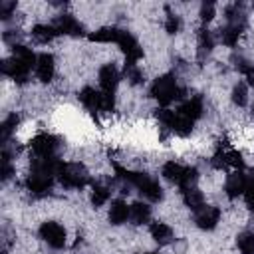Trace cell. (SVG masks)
I'll return each instance as SVG.
<instances>
[{
    "label": "cell",
    "instance_id": "obj_1",
    "mask_svg": "<svg viewBox=\"0 0 254 254\" xmlns=\"http://www.w3.org/2000/svg\"><path fill=\"white\" fill-rule=\"evenodd\" d=\"M115 173H117V179H121L123 183L131 185V187H137L139 192H141L147 200L157 202V200L163 198V189H161V185H159L153 177H149V175H145V173L127 171V169H123L121 165H115Z\"/></svg>",
    "mask_w": 254,
    "mask_h": 254
},
{
    "label": "cell",
    "instance_id": "obj_2",
    "mask_svg": "<svg viewBox=\"0 0 254 254\" xmlns=\"http://www.w3.org/2000/svg\"><path fill=\"white\" fill-rule=\"evenodd\" d=\"M163 177L175 185H179L181 189H189V187H194V181L198 179V173L194 167H185L181 163H175V161H169L163 165L161 169Z\"/></svg>",
    "mask_w": 254,
    "mask_h": 254
},
{
    "label": "cell",
    "instance_id": "obj_3",
    "mask_svg": "<svg viewBox=\"0 0 254 254\" xmlns=\"http://www.w3.org/2000/svg\"><path fill=\"white\" fill-rule=\"evenodd\" d=\"M151 95L161 103V105H169L175 99H181L183 89L179 87L177 79L173 75H161L153 81L151 85Z\"/></svg>",
    "mask_w": 254,
    "mask_h": 254
},
{
    "label": "cell",
    "instance_id": "obj_4",
    "mask_svg": "<svg viewBox=\"0 0 254 254\" xmlns=\"http://www.w3.org/2000/svg\"><path fill=\"white\" fill-rule=\"evenodd\" d=\"M58 179L65 189H81L87 185V171L79 163H62Z\"/></svg>",
    "mask_w": 254,
    "mask_h": 254
},
{
    "label": "cell",
    "instance_id": "obj_5",
    "mask_svg": "<svg viewBox=\"0 0 254 254\" xmlns=\"http://www.w3.org/2000/svg\"><path fill=\"white\" fill-rule=\"evenodd\" d=\"M212 165L216 169L232 167L234 171H238L242 167V155L236 149H232L228 143H222V145H218V149H216V153L212 157Z\"/></svg>",
    "mask_w": 254,
    "mask_h": 254
},
{
    "label": "cell",
    "instance_id": "obj_6",
    "mask_svg": "<svg viewBox=\"0 0 254 254\" xmlns=\"http://www.w3.org/2000/svg\"><path fill=\"white\" fill-rule=\"evenodd\" d=\"M40 238L52 248H62L65 244V228L54 220H48L40 226Z\"/></svg>",
    "mask_w": 254,
    "mask_h": 254
},
{
    "label": "cell",
    "instance_id": "obj_7",
    "mask_svg": "<svg viewBox=\"0 0 254 254\" xmlns=\"http://www.w3.org/2000/svg\"><path fill=\"white\" fill-rule=\"evenodd\" d=\"M115 44H117V46L121 48V52L125 54L127 64H137V62L143 58V50H141V46H139V42L135 40L133 34L121 30V32H119V38H117Z\"/></svg>",
    "mask_w": 254,
    "mask_h": 254
},
{
    "label": "cell",
    "instance_id": "obj_8",
    "mask_svg": "<svg viewBox=\"0 0 254 254\" xmlns=\"http://www.w3.org/2000/svg\"><path fill=\"white\" fill-rule=\"evenodd\" d=\"M30 147L36 153V157H56L58 139L50 133H38L36 137H32Z\"/></svg>",
    "mask_w": 254,
    "mask_h": 254
},
{
    "label": "cell",
    "instance_id": "obj_9",
    "mask_svg": "<svg viewBox=\"0 0 254 254\" xmlns=\"http://www.w3.org/2000/svg\"><path fill=\"white\" fill-rule=\"evenodd\" d=\"M2 73L8 75V77H12V79L18 81V83H24V81L28 79L30 67L24 65L20 60H16V58L12 56L10 60H4V62H2Z\"/></svg>",
    "mask_w": 254,
    "mask_h": 254
},
{
    "label": "cell",
    "instance_id": "obj_10",
    "mask_svg": "<svg viewBox=\"0 0 254 254\" xmlns=\"http://www.w3.org/2000/svg\"><path fill=\"white\" fill-rule=\"evenodd\" d=\"M52 183H54V177L50 175H42V173H30L28 179H26V189L32 192V194H46L50 192L52 189Z\"/></svg>",
    "mask_w": 254,
    "mask_h": 254
},
{
    "label": "cell",
    "instance_id": "obj_11",
    "mask_svg": "<svg viewBox=\"0 0 254 254\" xmlns=\"http://www.w3.org/2000/svg\"><path fill=\"white\" fill-rule=\"evenodd\" d=\"M119 83V71L115 67V64H105L99 69V87L103 93H113L115 87Z\"/></svg>",
    "mask_w": 254,
    "mask_h": 254
},
{
    "label": "cell",
    "instance_id": "obj_12",
    "mask_svg": "<svg viewBox=\"0 0 254 254\" xmlns=\"http://www.w3.org/2000/svg\"><path fill=\"white\" fill-rule=\"evenodd\" d=\"M58 34H65V36H81L83 34V26L71 16V14H62L58 16V20L54 22Z\"/></svg>",
    "mask_w": 254,
    "mask_h": 254
},
{
    "label": "cell",
    "instance_id": "obj_13",
    "mask_svg": "<svg viewBox=\"0 0 254 254\" xmlns=\"http://www.w3.org/2000/svg\"><path fill=\"white\" fill-rule=\"evenodd\" d=\"M246 183H248V179L244 177L242 171H232L226 179V185H224V190H226L228 198H236L238 194H244Z\"/></svg>",
    "mask_w": 254,
    "mask_h": 254
},
{
    "label": "cell",
    "instance_id": "obj_14",
    "mask_svg": "<svg viewBox=\"0 0 254 254\" xmlns=\"http://www.w3.org/2000/svg\"><path fill=\"white\" fill-rule=\"evenodd\" d=\"M220 220V210L216 206H202L196 212V226L200 230H212Z\"/></svg>",
    "mask_w": 254,
    "mask_h": 254
},
{
    "label": "cell",
    "instance_id": "obj_15",
    "mask_svg": "<svg viewBox=\"0 0 254 254\" xmlns=\"http://www.w3.org/2000/svg\"><path fill=\"white\" fill-rule=\"evenodd\" d=\"M54 71H56L54 56L52 54H40L38 56V62H36V75H38V79L44 81V83H48V81H52Z\"/></svg>",
    "mask_w": 254,
    "mask_h": 254
},
{
    "label": "cell",
    "instance_id": "obj_16",
    "mask_svg": "<svg viewBox=\"0 0 254 254\" xmlns=\"http://www.w3.org/2000/svg\"><path fill=\"white\" fill-rule=\"evenodd\" d=\"M79 101L89 111H101V91H97L95 87H83L79 91Z\"/></svg>",
    "mask_w": 254,
    "mask_h": 254
},
{
    "label": "cell",
    "instance_id": "obj_17",
    "mask_svg": "<svg viewBox=\"0 0 254 254\" xmlns=\"http://www.w3.org/2000/svg\"><path fill=\"white\" fill-rule=\"evenodd\" d=\"M58 36V30L54 24H36L32 28V38L38 42V44H48L52 42L54 38Z\"/></svg>",
    "mask_w": 254,
    "mask_h": 254
},
{
    "label": "cell",
    "instance_id": "obj_18",
    "mask_svg": "<svg viewBox=\"0 0 254 254\" xmlns=\"http://www.w3.org/2000/svg\"><path fill=\"white\" fill-rule=\"evenodd\" d=\"M179 113H181L183 117L190 119V121L198 119V117L202 115V99H200V97H190V99H187V101L181 105Z\"/></svg>",
    "mask_w": 254,
    "mask_h": 254
},
{
    "label": "cell",
    "instance_id": "obj_19",
    "mask_svg": "<svg viewBox=\"0 0 254 254\" xmlns=\"http://www.w3.org/2000/svg\"><path fill=\"white\" fill-rule=\"evenodd\" d=\"M183 200H185V204H187L190 210H196V212L204 206V196H202V192H200L196 187L183 189Z\"/></svg>",
    "mask_w": 254,
    "mask_h": 254
},
{
    "label": "cell",
    "instance_id": "obj_20",
    "mask_svg": "<svg viewBox=\"0 0 254 254\" xmlns=\"http://www.w3.org/2000/svg\"><path fill=\"white\" fill-rule=\"evenodd\" d=\"M129 218V206L123 200H113L109 206V222L119 226Z\"/></svg>",
    "mask_w": 254,
    "mask_h": 254
},
{
    "label": "cell",
    "instance_id": "obj_21",
    "mask_svg": "<svg viewBox=\"0 0 254 254\" xmlns=\"http://www.w3.org/2000/svg\"><path fill=\"white\" fill-rule=\"evenodd\" d=\"M149 230H151V236L155 238V242H159V244H167L173 240V230L165 222H153Z\"/></svg>",
    "mask_w": 254,
    "mask_h": 254
},
{
    "label": "cell",
    "instance_id": "obj_22",
    "mask_svg": "<svg viewBox=\"0 0 254 254\" xmlns=\"http://www.w3.org/2000/svg\"><path fill=\"white\" fill-rule=\"evenodd\" d=\"M119 32L117 28H101L93 34H89V42H97V44H111V42H117L119 38Z\"/></svg>",
    "mask_w": 254,
    "mask_h": 254
},
{
    "label": "cell",
    "instance_id": "obj_23",
    "mask_svg": "<svg viewBox=\"0 0 254 254\" xmlns=\"http://www.w3.org/2000/svg\"><path fill=\"white\" fill-rule=\"evenodd\" d=\"M129 216H131L133 224H143V222L149 220L151 208H149L145 202H133V204L129 206Z\"/></svg>",
    "mask_w": 254,
    "mask_h": 254
},
{
    "label": "cell",
    "instance_id": "obj_24",
    "mask_svg": "<svg viewBox=\"0 0 254 254\" xmlns=\"http://www.w3.org/2000/svg\"><path fill=\"white\" fill-rule=\"evenodd\" d=\"M12 56H14L16 60H20L24 65H28L30 69H32V67L36 69V62H38V58L34 56V52H32L30 48H26V46H16V44H14Z\"/></svg>",
    "mask_w": 254,
    "mask_h": 254
},
{
    "label": "cell",
    "instance_id": "obj_25",
    "mask_svg": "<svg viewBox=\"0 0 254 254\" xmlns=\"http://www.w3.org/2000/svg\"><path fill=\"white\" fill-rule=\"evenodd\" d=\"M192 123H194V121L183 117V115L177 111V117H175V121H173V125H171V131L177 133L179 137H187V135L192 131Z\"/></svg>",
    "mask_w": 254,
    "mask_h": 254
},
{
    "label": "cell",
    "instance_id": "obj_26",
    "mask_svg": "<svg viewBox=\"0 0 254 254\" xmlns=\"http://www.w3.org/2000/svg\"><path fill=\"white\" fill-rule=\"evenodd\" d=\"M242 26H234V24H226L224 28H222V34H220V38H222V42L226 44V46H236L238 44V38H240V34H242Z\"/></svg>",
    "mask_w": 254,
    "mask_h": 254
},
{
    "label": "cell",
    "instance_id": "obj_27",
    "mask_svg": "<svg viewBox=\"0 0 254 254\" xmlns=\"http://www.w3.org/2000/svg\"><path fill=\"white\" fill-rule=\"evenodd\" d=\"M107 198H109V189H107L105 185L95 183V185H93V189H91V202H93V206L97 208V206L105 204V202H107Z\"/></svg>",
    "mask_w": 254,
    "mask_h": 254
},
{
    "label": "cell",
    "instance_id": "obj_28",
    "mask_svg": "<svg viewBox=\"0 0 254 254\" xmlns=\"http://www.w3.org/2000/svg\"><path fill=\"white\" fill-rule=\"evenodd\" d=\"M236 244L242 254H254V232H242L238 236Z\"/></svg>",
    "mask_w": 254,
    "mask_h": 254
},
{
    "label": "cell",
    "instance_id": "obj_29",
    "mask_svg": "<svg viewBox=\"0 0 254 254\" xmlns=\"http://www.w3.org/2000/svg\"><path fill=\"white\" fill-rule=\"evenodd\" d=\"M18 121H20V117H18L16 113H12L10 117H6V119H4V123H2V129H0V131H2V141H4V143H6V141L10 139V135L16 131V125H18Z\"/></svg>",
    "mask_w": 254,
    "mask_h": 254
},
{
    "label": "cell",
    "instance_id": "obj_30",
    "mask_svg": "<svg viewBox=\"0 0 254 254\" xmlns=\"http://www.w3.org/2000/svg\"><path fill=\"white\" fill-rule=\"evenodd\" d=\"M212 46H214L212 34L208 30H200V34H198V50H200V56L202 54H208L212 50Z\"/></svg>",
    "mask_w": 254,
    "mask_h": 254
},
{
    "label": "cell",
    "instance_id": "obj_31",
    "mask_svg": "<svg viewBox=\"0 0 254 254\" xmlns=\"http://www.w3.org/2000/svg\"><path fill=\"white\" fill-rule=\"evenodd\" d=\"M232 101H234L238 107L246 105V101H248V89H246L244 83H236V85H234V89H232Z\"/></svg>",
    "mask_w": 254,
    "mask_h": 254
},
{
    "label": "cell",
    "instance_id": "obj_32",
    "mask_svg": "<svg viewBox=\"0 0 254 254\" xmlns=\"http://www.w3.org/2000/svg\"><path fill=\"white\" fill-rule=\"evenodd\" d=\"M125 75L131 83H141L143 81V71L137 67V64H127L125 65Z\"/></svg>",
    "mask_w": 254,
    "mask_h": 254
},
{
    "label": "cell",
    "instance_id": "obj_33",
    "mask_svg": "<svg viewBox=\"0 0 254 254\" xmlns=\"http://www.w3.org/2000/svg\"><path fill=\"white\" fill-rule=\"evenodd\" d=\"M179 28H181V18H179L177 14H173V12H167L165 30H167L169 34H177V32H179Z\"/></svg>",
    "mask_w": 254,
    "mask_h": 254
},
{
    "label": "cell",
    "instance_id": "obj_34",
    "mask_svg": "<svg viewBox=\"0 0 254 254\" xmlns=\"http://www.w3.org/2000/svg\"><path fill=\"white\" fill-rule=\"evenodd\" d=\"M244 198H246V204H248V208H252V210H254V177H252V179H248V183H246Z\"/></svg>",
    "mask_w": 254,
    "mask_h": 254
},
{
    "label": "cell",
    "instance_id": "obj_35",
    "mask_svg": "<svg viewBox=\"0 0 254 254\" xmlns=\"http://www.w3.org/2000/svg\"><path fill=\"white\" fill-rule=\"evenodd\" d=\"M212 16H214V4L212 2H208V4L204 2L200 6V18H202V22H210Z\"/></svg>",
    "mask_w": 254,
    "mask_h": 254
},
{
    "label": "cell",
    "instance_id": "obj_36",
    "mask_svg": "<svg viewBox=\"0 0 254 254\" xmlns=\"http://www.w3.org/2000/svg\"><path fill=\"white\" fill-rule=\"evenodd\" d=\"M14 10H16V4L14 2H0V18L2 20H8Z\"/></svg>",
    "mask_w": 254,
    "mask_h": 254
},
{
    "label": "cell",
    "instance_id": "obj_37",
    "mask_svg": "<svg viewBox=\"0 0 254 254\" xmlns=\"http://www.w3.org/2000/svg\"><path fill=\"white\" fill-rule=\"evenodd\" d=\"M244 75H246V79H248V83H250V85L254 87V67H252V65H250V67H248V69L244 71Z\"/></svg>",
    "mask_w": 254,
    "mask_h": 254
},
{
    "label": "cell",
    "instance_id": "obj_38",
    "mask_svg": "<svg viewBox=\"0 0 254 254\" xmlns=\"http://www.w3.org/2000/svg\"><path fill=\"white\" fill-rule=\"evenodd\" d=\"M145 254H157V252H145Z\"/></svg>",
    "mask_w": 254,
    "mask_h": 254
}]
</instances>
